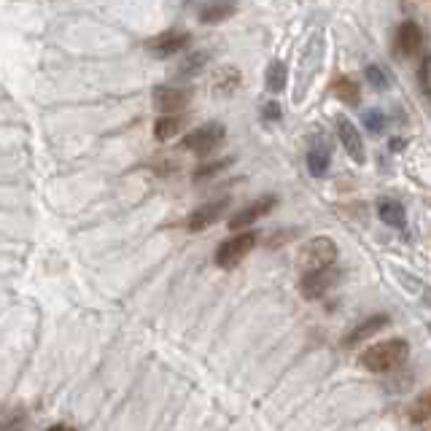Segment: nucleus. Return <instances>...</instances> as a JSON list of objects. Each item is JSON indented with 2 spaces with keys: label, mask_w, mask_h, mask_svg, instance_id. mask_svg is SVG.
<instances>
[{
  "label": "nucleus",
  "mask_w": 431,
  "mask_h": 431,
  "mask_svg": "<svg viewBox=\"0 0 431 431\" xmlns=\"http://www.w3.org/2000/svg\"><path fill=\"white\" fill-rule=\"evenodd\" d=\"M181 130V119L175 116V114H167V116H162V119H156V124H154V138L156 140H170V138H175V132Z\"/></svg>",
  "instance_id": "nucleus-20"
},
{
  "label": "nucleus",
  "mask_w": 431,
  "mask_h": 431,
  "mask_svg": "<svg viewBox=\"0 0 431 431\" xmlns=\"http://www.w3.org/2000/svg\"><path fill=\"white\" fill-rule=\"evenodd\" d=\"M275 205H278V197L267 194V197H261V200H256V203L240 207V210L229 219V229H232V232H240V229L251 226L254 221H259V219H264V216H267Z\"/></svg>",
  "instance_id": "nucleus-7"
},
{
  "label": "nucleus",
  "mask_w": 431,
  "mask_h": 431,
  "mask_svg": "<svg viewBox=\"0 0 431 431\" xmlns=\"http://www.w3.org/2000/svg\"><path fill=\"white\" fill-rule=\"evenodd\" d=\"M402 149H404V140L402 138H394L388 143V151H402Z\"/></svg>",
  "instance_id": "nucleus-27"
},
{
  "label": "nucleus",
  "mask_w": 431,
  "mask_h": 431,
  "mask_svg": "<svg viewBox=\"0 0 431 431\" xmlns=\"http://www.w3.org/2000/svg\"><path fill=\"white\" fill-rule=\"evenodd\" d=\"M189 43H191V35L186 30H165V33L154 35L151 41H146V49L154 54V57H159V60H165V57L184 52Z\"/></svg>",
  "instance_id": "nucleus-6"
},
{
  "label": "nucleus",
  "mask_w": 431,
  "mask_h": 431,
  "mask_svg": "<svg viewBox=\"0 0 431 431\" xmlns=\"http://www.w3.org/2000/svg\"><path fill=\"white\" fill-rule=\"evenodd\" d=\"M229 197H221V200H213V203H205V205H200L197 210H191L189 216V232H203L207 226H213L221 216L226 213V207H229Z\"/></svg>",
  "instance_id": "nucleus-9"
},
{
  "label": "nucleus",
  "mask_w": 431,
  "mask_h": 431,
  "mask_svg": "<svg viewBox=\"0 0 431 431\" xmlns=\"http://www.w3.org/2000/svg\"><path fill=\"white\" fill-rule=\"evenodd\" d=\"M207 60H210V54L207 52H191L181 65H178V70H175V76L178 78H191V76H197L200 70L207 65Z\"/></svg>",
  "instance_id": "nucleus-18"
},
{
  "label": "nucleus",
  "mask_w": 431,
  "mask_h": 431,
  "mask_svg": "<svg viewBox=\"0 0 431 431\" xmlns=\"http://www.w3.org/2000/svg\"><path fill=\"white\" fill-rule=\"evenodd\" d=\"M286 81H289V73H286V65L275 60V62H270V68L264 73V84L267 89L273 92V95H280L283 89H286Z\"/></svg>",
  "instance_id": "nucleus-17"
},
{
  "label": "nucleus",
  "mask_w": 431,
  "mask_h": 431,
  "mask_svg": "<svg viewBox=\"0 0 431 431\" xmlns=\"http://www.w3.org/2000/svg\"><path fill=\"white\" fill-rule=\"evenodd\" d=\"M429 57H423L420 60V65H418V86H420V92L423 95H429L431 92V84H429Z\"/></svg>",
  "instance_id": "nucleus-25"
},
{
  "label": "nucleus",
  "mask_w": 431,
  "mask_h": 431,
  "mask_svg": "<svg viewBox=\"0 0 431 431\" xmlns=\"http://www.w3.org/2000/svg\"><path fill=\"white\" fill-rule=\"evenodd\" d=\"M283 116V108L278 103H267L264 108H261V119H267V121H278Z\"/></svg>",
  "instance_id": "nucleus-26"
},
{
  "label": "nucleus",
  "mask_w": 431,
  "mask_h": 431,
  "mask_svg": "<svg viewBox=\"0 0 431 431\" xmlns=\"http://www.w3.org/2000/svg\"><path fill=\"white\" fill-rule=\"evenodd\" d=\"M378 216L383 219V224L397 226V229H404V224H407V210L397 200H383L378 205Z\"/></svg>",
  "instance_id": "nucleus-15"
},
{
  "label": "nucleus",
  "mask_w": 431,
  "mask_h": 431,
  "mask_svg": "<svg viewBox=\"0 0 431 431\" xmlns=\"http://www.w3.org/2000/svg\"><path fill=\"white\" fill-rule=\"evenodd\" d=\"M229 165H232V159H219V162L203 165V167L194 170V181H205V178H210V175H219V172H224Z\"/></svg>",
  "instance_id": "nucleus-23"
},
{
  "label": "nucleus",
  "mask_w": 431,
  "mask_h": 431,
  "mask_svg": "<svg viewBox=\"0 0 431 431\" xmlns=\"http://www.w3.org/2000/svg\"><path fill=\"white\" fill-rule=\"evenodd\" d=\"M410 356L407 340H385V343L369 345L359 356V364L369 372H394Z\"/></svg>",
  "instance_id": "nucleus-1"
},
{
  "label": "nucleus",
  "mask_w": 431,
  "mask_h": 431,
  "mask_svg": "<svg viewBox=\"0 0 431 431\" xmlns=\"http://www.w3.org/2000/svg\"><path fill=\"white\" fill-rule=\"evenodd\" d=\"M388 321H391V318H388L385 313H378V315L367 318V321H362L359 327H356V329H353V331H350V334H348V337H345L343 345H345V348H353V345L367 343L369 337H375V334H378L380 329L388 327Z\"/></svg>",
  "instance_id": "nucleus-13"
},
{
  "label": "nucleus",
  "mask_w": 431,
  "mask_h": 431,
  "mask_svg": "<svg viewBox=\"0 0 431 431\" xmlns=\"http://www.w3.org/2000/svg\"><path fill=\"white\" fill-rule=\"evenodd\" d=\"M329 165H331V156H329V151H324V149H313L310 154H308V170H310V175H315V178L327 175Z\"/></svg>",
  "instance_id": "nucleus-21"
},
{
  "label": "nucleus",
  "mask_w": 431,
  "mask_h": 431,
  "mask_svg": "<svg viewBox=\"0 0 431 431\" xmlns=\"http://www.w3.org/2000/svg\"><path fill=\"white\" fill-rule=\"evenodd\" d=\"M340 280V270H334V264L329 267H318V270H308L302 283H299V292L305 299H321L329 289H334V283Z\"/></svg>",
  "instance_id": "nucleus-5"
},
{
  "label": "nucleus",
  "mask_w": 431,
  "mask_h": 431,
  "mask_svg": "<svg viewBox=\"0 0 431 431\" xmlns=\"http://www.w3.org/2000/svg\"><path fill=\"white\" fill-rule=\"evenodd\" d=\"M364 127L372 132V135H378V132H383L385 130V114L383 111H378V108H372V111H364Z\"/></svg>",
  "instance_id": "nucleus-22"
},
{
  "label": "nucleus",
  "mask_w": 431,
  "mask_h": 431,
  "mask_svg": "<svg viewBox=\"0 0 431 431\" xmlns=\"http://www.w3.org/2000/svg\"><path fill=\"white\" fill-rule=\"evenodd\" d=\"M394 43H397L399 57H413L415 52H420V46H423V30H420V25L413 22V19L402 22Z\"/></svg>",
  "instance_id": "nucleus-11"
},
{
  "label": "nucleus",
  "mask_w": 431,
  "mask_h": 431,
  "mask_svg": "<svg viewBox=\"0 0 431 431\" xmlns=\"http://www.w3.org/2000/svg\"><path fill=\"white\" fill-rule=\"evenodd\" d=\"M337 135H340V143H343V149L348 151V156H350L356 165H364L367 151H364L362 132L356 130V124L348 119V116H337Z\"/></svg>",
  "instance_id": "nucleus-8"
},
{
  "label": "nucleus",
  "mask_w": 431,
  "mask_h": 431,
  "mask_svg": "<svg viewBox=\"0 0 431 431\" xmlns=\"http://www.w3.org/2000/svg\"><path fill=\"white\" fill-rule=\"evenodd\" d=\"M240 70L235 68V65H224V68L216 70V76H213V95L229 97V95H235V89L240 86Z\"/></svg>",
  "instance_id": "nucleus-14"
},
{
  "label": "nucleus",
  "mask_w": 431,
  "mask_h": 431,
  "mask_svg": "<svg viewBox=\"0 0 431 431\" xmlns=\"http://www.w3.org/2000/svg\"><path fill=\"white\" fill-rule=\"evenodd\" d=\"M331 89H334V95H337L345 105L362 103V89H359V84H356L350 76H337V78L331 81Z\"/></svg>",
  "instance_id": "nucleus-16"
},
{
  "label": "nucleus",
  "mask_w": 431,
  "mask_h": 431,
  "mask_svg": "<svg viewBox=\"0 0 431 431\" xmlns=\"http://www.w3.org/2000/svg\"><path fill=\"white\" fill-rule=\"evenodd\" d=\"M256 240H259L256 232H240V235H235V238L224 240L219 248H216V254H213L216 267H221V270H232V267H238L242 259L256 248Z\"/></svg>",
  "instance_id": "nucleus-2"
},
{
  "label": "nucleus",
  "mask_w": 431,
  "mask_h": 431,
  "mask_svg": "<svg viewBox=\"0 0 431 431\" xmlns=\"http://www.w3.org/2000/svg\"><path fill=\"white\" fill-rule=\"evenodd\" d=\"M226 138V130L221 124H203V127H197L194 132H189L186 138L181 140V149H186L191 154L197 156H205V154H213Z\"/></svg>",
  "instance_id": "nucleus-4"
},
{
  "label": "nucleus",
  "mask_w": 431,
  "mask_h": 431,
  "mask_svg": "<svg viewBox=\"0 0 431 431\" xmlns=\"http://www.w3.org/2000/svg\"><path fill=\"white\" fill-rule=\"evenodd\" d=\"M364 76H367V81H369L372 89H385L388 86V76L383 73L380 65H369V68L364 70Z\"/></svg>",
  "instance_id": "nucleus-24"
},
{
  "label": "nucleus",
  "mask_w": 431,
  "mask_h": 431,
  "mask_svg": "<svg viewBox=\"0 0 431 431\" xmlns=\"http://www.w3.org/2000/svg\"><path fill=\"white\" fill-rule=\"evenodd\" d=\"M191 103V92L189 89H181V86H156L154 89V105L165 114H175V111H184Z\"/></svg>",
  "instance_id": "nucleus-10"
},
{
  "label": "nucleus",
  "mask_w": 431,
  "mask_h": 431,
  "mask_svg": "<svg viewBox=\"0 0 431 431\" xmlns=\"http://www.w3.org/2000/svg\"><path fill=\"white\" fill-rule=\"evenodd\" d=\"M235 14H238V0H207V3H203L197 17L203 25H221Z\"/></svg>",
  "instance_id": "nucleus-12"
},
{
  "label": "nucleus",
  "mask_w": 431,
  "mask_h": 431,
  "mask_svg": "<svg viewBox=\"0 0 431 431\" xmlns=\"http://www.w3.org/2000/svg\"><path fill=\"white\" fill-rule=\"evenodd\" d=\"M429 418H431V394L429 391H423V394L410 404V420H413L415 426H426Z\"/></svg>",
  "instance_id": "nucleus-19"
},
{
  "label": "nucleus",
  "mask_w": 431,
  "mask_h": 431,
  "mask_svg": "<svg viewBox=\"0 0 431 431\" xmlns=\"http://www.w3.org/2000/svg\"><path fill=\"white\" fill-rule=\"evenodd\" d=\"M337 242L327 238V235H318V238H313L308 240V245L299 251V267L308 273V270H318V267H329V264H334L337 261Z\"/></svg>",
  "instance_id": "nucleus-3"
}]
</instances>
